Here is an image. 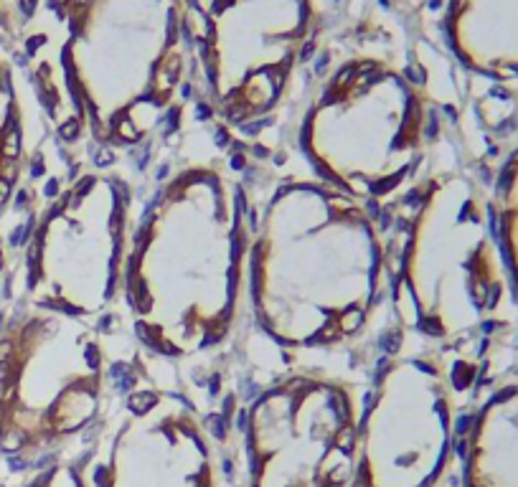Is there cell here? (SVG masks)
Here are the masks:
<instances>
[{
  "label": "cell",
  "mask_w": 518,
  "mask_h": 487,
  "mask_svg": "<svg viewBox=\"0 0 518 487\" xmlns=\"http://www.w3.org/2000/svg\"><path fill=\"white\" fill-rule=\"evenodd\" d=\"M59 135H61L64 140H74V137L79 135V122H76V119H69L66 125L59 127Z\"/></svg>",
  "instance_id": "5"
},
{
  "label": "cell",
  "mask_w": 518,
  "mask_h": 487,
  "mask_svg": "<svg viewBox=\"0 0 518 487\" xmlns=\"http://www.w3.org/2000/svg\"><path fill=\"white\" fill-rule=\"evenodd\" d=\"M11 350H13V345H11L8 340H3V343H0V360H8Z\"/></svg>",
  "instance_id": "7"
},
{
  "label": "cell",
  "mask_w": 518,
  "mask_h": 487,
  "mask_svg": "<svg viewBox=\"0 0 518 487\" xmlns=\"http://www.w3.org/2000/svg\"><path fill=\"white\" fill-rule=\"evenodd\" d=\"M8 373H11L8 360H0V381H6V378H8Z\"/></svg>",
  "instance_id": "8"
},
{
  "label": "cell",
  "mask_w": 518,
  "mask_h": 487,
  "mask_svg": "<svg viewBox=\"0 0 518 487\" xmlns=\"http://www.w3.org/2000/svg\"><path fill=\"white\" fill-rule=\"evenodd\" d=\"M6 401V381H0V403Z\"/></svg>",
  "instance_id": "10"
},
{
  "label": "cell",
  "mask_w": 518,
  "mask_h": 487,
  "mask_svg": "<svg viewBox=\"0 0 518 487\" xmlns=\"http://www.w3.org/2000/svg\"><path fill=\"white\" fill-rule=\"evenodd\" d=\"M477 401L457 441L460 487H518V358Z\"/></svg>",
  "instance_id": "2"
},
{
  "label": "cell",
  "mask_w": 518,
  "mask_h": 487,
  "mask_svg": "<svg viewBox=\"0 0 518 487\" xmlns=\"http://www.w3.org/2000/svg\"><path fill=\"white\" fill-rule=\"evenodd\" d=\"M488 190L495 216V233L518 300V130L498 147V155L490 162Z\"/></svg>",
  "instance_id": "3"
},
{
  "label": "cell",
  "mask_w": 518,
  "mask_h": 487,
  "mask_svg": "<svg viewBox=\"0 0 518 487\" xmlns=\"http://www.w3.org/2000/svg\"><path fill=\"white\" fill-rule=\"evenodd\" d=\"M445 33L462 69L485 84L475 114L485 147H500L518 130V0H452Z\"/></svg>",
  "instance_id": "1"
},
{
  "label": "cell",
  "mask_w": 518,
  "mask_h": 487,
  "mask_svg": "<svg viewBox=\"0 0 518 487\" xmlns=\"http://www.w3.org/2000/svg\"><path fill=\"white\" fill-rule=\"evenodd\" d=\"M28 487H87V482L74 467H46V472L38 474Z\"/></svg>",
  "instance_id": "4"
},
{
  "label": "cell",
  "mask_w": 518,
  "mask_h": 487,
  "mask_svg": "<svg viewBox=\"0 0 518 487\" xmlns=\"http://www.w3.org/2000/svg\"><path fill=\"white\" fill-rule=\"evenodd\" d=\"M109 162H112V152H109V150H104V152L99 155V165H109Z\"/></svg>",
  "instance_id": "9"
},
{
  "label": "cell",
  "mask_w": 518,
  "mask_h": 487,
  "mask_svg": "<svg viewBox=\"0 0 518 487\" xmlns=\"http://www.w3.org/2000/svg\"><path fill=\"white\" fill-rule=\"evenodd\" d=\"M8 193H11V183H8L6 178H0V206H3V203H6Z\"/></svg>",
  "instance_id": "6"
}]
</instances>
